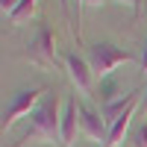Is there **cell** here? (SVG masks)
<instances>
[{
    "label": "cell",
    "mask_w": 147,
    "mask_h": 147,
    "mask_svg": "<svg viewBox=\"0 0 147 147\" xmlns=\"http://www.w3.org/2000/svg\"><path fill=\"white\" fill-rule=\"evenodd\" d=\"M30 141H47V144L59 141L62 144V112H59V97L56 94H47L38 103V109L32 112L30 129L21 136V141L15 147H24Z\"/></svg>",
    "instance_id": "cell-1"
},
{
    "label": "cell",
    "mask_w": 147,
    "mask_h": 147,
    "mask_svg": "<svg viewBox=\"0 0 147 147\" xmlns=\"http://www.w3.org/2000/svg\"><path fill=\"white\" fill-rule=\"evenodd\" d=\"M85 59H88L94 77H100V80L109 77V74H112L118 65H129V62H136V56H132V53L121 50V47L109 44V41H97V44H91Z\"/></svg>",
    "instance_id": "cell-2"
},
{
    "label": "cell",
    "mask_w": 147,
    "mask_h": 147,
    "mask_svg": "<svg viewBox=\"0 0 147 147\" xmlns=\"http://www.w3.org/2000/svg\"><path fill=\"white\" fill-rule=\"evenodd\" d=\"M41 94H44V88H24V91H18V94H15V100H12V103L6 106V112H3L0 129L6 132V129L15 127L24 115H32L35 109H38V103H41Z\"/></svg>",
    "instance_id": "cell-3"
},
{
    "label": "cell",
    "mask_w": 147,
    "mask_h": 147,
    "mask_svg": "<svg viewBox=\"0 0 147 147\" xmlns=\"http://www.w3.org/2000/svg\"><path fill=\"white\" fill-rule=\"evenodd\" d=\"M27 59L32 65H41V68H50L56 62V41H53V32L47 24H41L35 38L30 41V50H27Z\"/></svg>",
    "instance_id": "cell-4"
},
{
    "label": "cell",
    "mask_w": 147,
    "mask_h": 147,
    "mask_svg": "<svg viewBox=\"0 0 147 147\" xmlns=\"http://www.w3.org/2000/svg\"><path fill=\"white\" fill-rule=\"evenodd\" d=\"M65 68H68L71 82L77 85V91L88 94V91H91V77H94L88 59H82V56H77V53H68V56H65Z\"/></svg>",
    "instance_id": "cell-5"
},
{
    "label": "cell",
    "mask_w": 147,
    "mask_h": 147,
    "mask_svg": "<svg viewBox=\"0 0 147 147\" xmlns=\"http://www.w3.org/2000/svg\"><path fill=\"white\" fill-rule=\"evenodd\" d=\"M80 129L88 136L91 141H103L106 144V136H109V124L103 121V115H97L94 109L82 106L80 103Z\"/></svg>",
    "instance_id": "cell-6"
},
{
    "label": "cell",
    "mask_w": 147,
    "mask_h": 147,
    "mask_svg": "<svg viewBox=\"0 0 147 147\" xmlns=\"http://www.w3.org/2000/svg\"><path fill=\"white\" fill-rule=\"evenodd\" d=\"M77 132H80V103L77 97H68L62 109V144L71 147L77 141Z\"/></svg>",
    "instance_id": "cell-7"
},
{
    "label": "cell",
    "mask_w": 147,
    "mask_h": 147,
    "mask_svg": "<svg viewBox=\"0 0 147 147\" xmlns=\"http://www.w3.org/2000/svg\"><path fill=\"white\" fill-rule=\"evenodd\" d=\"M132 115H136V106L132 109H127L124 115H121L112 127H109V136H106V144H100V147H118L121 141H124V136H127V129H129V121H132Z\"/></svg>",
    "instance_id": "cell-8"
},
{
    "label": "cell",
    "mask_w": 147,
    "mask_h": 147,
    "mask_svg": "<svg viewBox=\"0 0 147 147\" xmlns=\"http://www.w3.org/2000/svg\"><path fill=\"white\" fill-rule=\"evenodd\" d=\"M35 3H38V0H21V3H18V9L9 15V24H12V27H18V24L30 21V18L35 15Z\"/></svg>",
    "instance_id": "cell-9"
},
{
    "label": "cell",
    "mask_w": 147,
    "mask_h": 147,
    "mask_svg": "<svg viewBox=\"0 0 147 147\" xmlns=\"http://www.w3.org/2000/svg\"><path fill=\"white\" fill-rule=\"evenodd\" d=\"M132 147H147V124H141V127H136V132H132Z\"/></svg>",
    "instance_id": "cell-10"
},
{
    "label": "cell",
    "mask_w": 147,
    "mask_h": 147,
    "mask_svg": "<svg viewBox=\"0 0 147 147\" xmlns=\"http://www.w3.org/2000/svg\"><path fill=\"white\" fill-rule=\"evenodd\" d=\"M21 0H0V9H3V15H12V12L18 9Z\"/></svg>",
    "instance_id": "cell-11"
},
{
    "label": "cell",
    "mask_w": 147,
    "mask_h": 147,
    "mask_svg": "<svg viewBox=\"0 0 147 147\" xmlns=\"http://www.w3.org/2000/svg\"><path fill=\"white\" fill-rule=\"evenodd\" d=\"M100 3H106V0H82V6H100Z\"/></svg>",
    "instance_id": "cell-12"
},
{
    "label": "cell",
    "mask_w": 147,
    "mask_h": 147,
    "mask_svg": "<svg viewBox=\"0 0 147 147\" xmlns=\"http://www.w3.org/2000/svg\"><path fill=\"white\" fill-rule=\"evenodd\" d=\"M141 68L147 71V44H144V53H141Z\"/></svg>",
    "instance_id": "cell-13"
},
{
    "label": "cell",
    "mask_w": 147,
    "mask_h": 147,
    "mask_svg": "<svg viewBox=\"0 0 147 147\" xmlns=\"http://www.w3.org/2000/svg\"><path fill=\"white\" fill-rule=\"evenodd\" d=\"M121 3H129L132 9H136V12H138V3H141V0H121Z\"/></svg>",
    "instance_id": "cell-14"
},
{
    "label": "cell",
    "mask_w": 147,
    "mask_h": 147,
    "mask_svg": "<svg viewBox=\"0 0 147 147\" xmlns=\"http://www.w3.org/2000/svg\"><path fill=\"white\" fill-rule=\"evenodd\" d=\"M77 3V18H80V12H82V0H74Z\"/></svg>",
    "instance_id": "cell-15"
},
{
    "label": "cell",
    "mask_w": 147,
    "mask_h": 147,
    "mask_svg": "<svg viewBox=\"0 0 147 147\" xmlns=\"http://www.w3.org/2000/svg\"><path fill=\"white\" fill-rule=\"evenodd\" d=\"M141 106H144V112H147V91H144V100H141Z\"/></svg>",
    "instance_id": "cell-16"
},
{
    "label": "cell",
    "mask_w": 147,
    "mask_h": 147,
    "mask_svg": "<svg viewBox=\"0 0 147 147\" xmlns=\"http://www.w3.org/2000/svg\"><path fill=\"white\" fill-rule=\"evenodd\" d=\"M65 3H68V0H62V6H65Z\"/></svg>",
    "instance_id": "cell-17"
}]
</instances>
